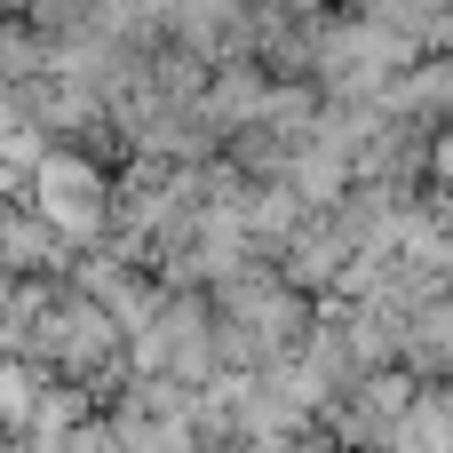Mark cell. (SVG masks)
Wrapping results in <instances>:
<instances>
[{
    "label": "cell",
    "instance_id": "6da1fadb",
    "mask_svg": "<svg viewBox=\"0 0 453 453\" xmlns=\"http://www.w3.org/2000/svg\"><path fill=\"white\" fill-rule=\"evenodd\" d=\"M40 199H48L56 223H80V231L96 223V175H88L80 159H48V167H40Z\"/></svg>",
    "mask_w": 453,
    "mask_h": 453
},
{
    "label": "cell",
    "instance_id": "7a4b0ae2",
    "mask_svg": "<svg viewBox=\"0 0 453 453\" xmlns=\"http://www.w3.org/2000/svg\"><path fill=\"white\" fill-rule=\"evenodd\" d=\"M263 104H271V88H263L255 72H231V80L215 88V111H223V119H247V111H263Z\"/></svg>",
    "mask_w": 453,
    "mask_h": 453
}]
</instances>
